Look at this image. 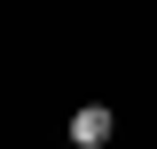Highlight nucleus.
Listing matches in <instances>:
<instances>
[{
	"mask_svg": "<svg viewBox=\"0 0 157 149\" xmlns=\"http://www.w3.org/2000/svg\"><path fill=\"white\" fill-rule=\"evenodd\" d=\"M110 133H118L110 102H78V110H71V141H78V149H102Z\"/></svg>",
	"mask_w": 157,
	"mask_h": 149,
	"instance_id": "f257e3e1",
	"label": "nucleus"
}]
</instances>
